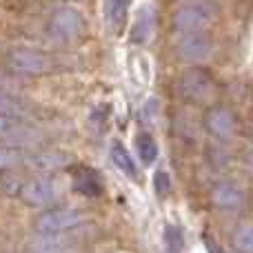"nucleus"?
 Masks as SVG:
<instances>
[{"mask_svg":"<svg viewBox=\"0 0 253 253\" xmlns=\"http://www.w3.org/2000/svg\"><path fill=\"white\" fill-rule=\"evenodd\" d=\"M218 18V4L207 0L182 2L173 13V27L182 34H198Z\"/></svg>","mask_w":253,"mask_h":253,"instance_id":"obj_1","label":"nucleus"},{"mask_svg":"<svg viewBox=\"0 0 253 253\" xmlns=\"http://www.w3.org/2000/svg\"><path fill=\"white\" fill-rule=\"evenodd\" d=\"M84 222V213L80 209H51L36 220V231L40 236H62L74 231Z\"/></svg>","mask_w":253,"mask_h":253,"instance_id":"obj_2","label":"nucleus"},{"mask_svg":"<svg viewBox=\"0 0 253 253\" xmlns=\"http://www.w3.org/2000/svg\"><path fill=\"white\" fill-rule=\"evenodd\" d=\"M213 78L205 69H187L178 78V91L184 100L202 102L209 96H213Z\"/></svg>","mask_w":253,"mask_h":253,"instance_id":"obj_3","label":"nucleus"},{"mask_svg":"<svg viewBox=\"0 0 253 253\" xmlns=\"http://www.w3.org/2000/svg\"><path fill=\"white\" fill-rule=\"evenodd\" d=\"M7 65L11 71L25 74V76L47 74L51 69V60L44 53L34 51V49H13L7 56Z\"/></svg>","mask_w":253,"mask_h":253,"instance_id":"obj_4","label":"nucleus"},{"mask_svg":"<svg viewBox=\"0 0 253 253\" xmlns=\"http://www.w3.org/2000/svg\"><path fill=\"white\" fill-rule=\"evenodd\" d=\"M84 22L76 9L71 7H60L51 13L49 18V34L58 40H74L76 36H80Z\"/></svg>","mask_w":253,"mask_h":253,"instance_id":"obj_5","label":"nucleus"},{"mask_svg":"<svg viewBox=\"0 0 253 253\" xmlns=\"http://www.w3.org/2000/svg\"><path fill=\"white\" fill-rule=\"evenodd\" d=\"M178 53L187 62H205L213 53V40L205 31L198 34H184L178 40Z\"/></svg>","mask_w":253,"mask_h":253,"instance_id":"obj_6","label":"nucleus"},{"mask_svg":"<svg viewBox=\"0 0 253 253\" xmlns=\"http://www.w3.org/2000/svg\"><path fill=\"white\" fill-rule=\"evenodd\" d=\"M20 196L27 205L31 207H44L51 205L58 198V187L51 178H38V180H29L20 187Z\"/></svg>","mask_w":253,"mask_h":253,"instance_id":"obj_7","label":"nucleus"},{"mask_svg":"<svg viewBox=\"0 0 253 253\" xmlns=\"http://www.w3.org/2000/svg\"><path fill=\"white\" fill-rule=\"evenodd\" d=\"M205 126H207V131H211V133L215 135V138L229 140V138H233V133H236L238 123H236V116H233L229 109H224V107H213V109L207 111Z\"/></svg>","mask_w":253,"mask_h":253,"instance_id":"obj_8","label":"nucleus"},{"mask_svg":"<svg viewBox=\"0 0 253 253\" xmlns=\"http://www.w3.org/2000/svg\"><path fill=\"white\" fill-rule=\"evenodd\" d=\"M36 131L31 129L29 125H22L18 118H11V116H0V140L4 142H31L36 138Z\"/></svg>","mask_w":253,"mask_h":253,"instance_id":"obj_9","label":"nucleus"},{"mask_svg":"<svg viewBox=\"0 0 253 253\" xmlns=\"http://www.w3.org/2000/svg\"><path fill=\"white\" fill-rule=\"evenodd\" d=\"M211 198H213V202L220 209H236V207H240L242 200H245V191L233 182H220L218 187L211 191Z\"/></svg>","mask_w":253,"mask_h":253,"instance_id":"obj_10","label":"nucleus"},{"mask_svg":"<svg viewBox=\"0 0 253 253\" xmlns=\"http://www.w3.org/2000/svg\"><path fill=\"white\" fill-rule=\"evenodd\" d=\"M74 189L87 198L102 196V182L91 169H78L74 173Z\"/></svg>","mask_w":253,"mask_h":253,"instance_id":"obj_11","label":"nucleus"},{"mask_svg":"<svg viewBox=\"0 0 253 253\" xmlns=\"http://www.w3.org/2000/svg\"><path fill=\"white\" fill-rule=\"evenodd\" d=\"M71 247L74 242L65 236H40L31 242V253H67Z\"/></svg>","mask_w":253,"mask_h":253,"instance_id":"obj_12","label":"nucleus"},{"mask_svg":"<svg viewBox=\"0 0 253 253\" xmlns=\"http://www.w3.org/2000/svg\"><path fill=\"white\" fill-rule=\"evenodd\" d=\"M153 25H156V16H153L151 7H142L138 11V18H135L133 25V42L144 44L153 34Z\"/></svg>","mask_w":253,"mask_h":253,"instance_id":"obj_13","label":"nucleus"},{"mask_svg":"<svg viewBox=\"0 0 253 253\" xmlns=\"http://www.w3.org/2000/svg\"><path fill=\"white\" fill-rule=\"evenodd\" d=\"M111 160H114V165L118 167L123 173H126L131 180H138L140 175H138V169H135V162H133V158L129 156V151L123 147L120 142H114L111 144Z\"/></svg>","mask_w":253,"mask_h":253,"instance_id":"obj_14","label":"nucleus"},{"mask_svg":"<svg viewBox=\"0 0 253 253\" xmlns=\"http://www.w3.org/2000/svg\"><path fill=\"white\" fill-rule=\"evenodd\" d=\"M29 165H34L36 169H42V171H53V169H60V167L67 165V156L65 153H58V151H44V153H38V156L31 158Z\"/></svg>","mask_w":253,"mask_h":253,"instance_id":"obj_15","label":"nucleus"},{"mask_svg":"<svg viewBox=\"0 0 253 253\" xmlns=\"http://www.w3.org/2000/svg\"><path fill=\"white\" fill-rule=\"evenodd\" d=\"M135 149H138V156L144 165H151L158 156V144L149 133H140L135 138Z\"/></svg>","mask_w":253,"mask_h":253,"instance_id":"obj_16","label":"nucleus"},{"mask_svg":"<svg viewBox=\"0 0 253 253\" xmlns=\"http://www.w3.org/2000/svg\"><path fill=\"white\" fill-rule=\"evenodd\" d=\"M105 13H107V25L111 29H120L125 22V13H126V4L125 2H107L105 4Z\"/></svg>","mask_w":253,"mask_h":253,"instance_id":"obj_17","label":"nucleus"},{"mask_svg":"<svg viewBox=\"0 0 253 253\" xmlns=\"http://www.w3.org/2000/svg\"><path fill=\"white\" fill-rule=\"evenodd\" d=\"M233 247L240 253L253 251V227H240L233 233Z\"/></svg>","mask_w":253,"mask_h":253,"instance_id":"obj_18","label":"nucleus"},{"mask_svg":"<svg viewBox=\"0 0 253 253\" xmlns=\"http://www.w3.org/2000/svg\"><path fill=\"white\" fill-rule=\"evenodd\" d=\"M165 245H167V249H171V251H180L184 247V238H182V231H180L178 227H167L165 229Z\"/></svg>","mask_w":253,"mask_h":253,"instance_id":"obj_19","label":"nucleus"},{"mask_svg":"<svg viewBox=\"0 0 253 253\" xmlns=\"http://www.w3.org/2000/svg\"><path fill=\"white\" fill-rule=\"evenodd\" d=\"M140 118H142V123L147 126H153L158 120V100L156 98H151V100L144 102L142 111H140Z\"/></svg>","mask_w":253,"mask_h":253,"instance_id":"obj_20","label":"nucleus"},{"mask_svg":"<svg viewBox=\"0 0 253 253\" xmlns=\"http://www.w3.org/2000/svg\"><path fill=\"white\" fill-rule=\"evenodd\" d=\"M169 187H171V182H169V178H167V173H158L156 175V180H153V189H156V193L160 198H165L167 193H169Z\"/></svg>","mask_w":253,"mask_h":253,"instance_id":"obj_21","label":"nucleus"},{"mask_svg":"<svg viewBox=\"0 0 253 253\" xmlns=\"http://www.w3.org/2000/svg\"><path fill=\"white\" fill-rule=\"evenodd\" d=\"M16 160H18V153L13 151V149L4 147V144H0V167H9Z\"/></svg>","mask_w":253,"mask_h":253,"instance_id":"obj_22","label":"nucleus"},{"mask_svg":"<svg viewBox=\"0 0 253 253\" xmlns=\"http://www.w3.org/2000/svg\"><path fill=\"white\" fill-rule=\"evenodd\" d=\"M207 251H209V253H227V251H222L218 245H215V242H211V240H207Z\"/></svg>","mask_w":253,"mask_h":253,"instance_id":"obj_23","label":"nucleus"}]
</instances>
